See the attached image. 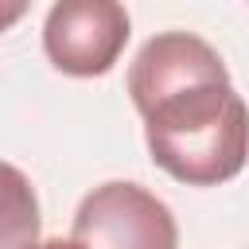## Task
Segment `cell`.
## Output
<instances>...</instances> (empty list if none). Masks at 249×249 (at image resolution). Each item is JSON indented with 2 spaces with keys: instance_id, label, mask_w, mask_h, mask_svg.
Returning <instances> with one entry per match:
<instances>
[{
  "instance_id": "cell-5",
  "label": "cell",
  "mask_w": 249,
  "mask_h": 249,
  "mask_svg": "<svg viewBox=\"0 0 249 249\" xmlns=\"http://www.w3.org/2000/svg\"><path fill=\"white\" fill-rule=\"evenodd\" d=\"M4 175H8V241H4V249H27V245H35V233H39V206L19 214L16 167H8Z\"/></svg>"
},
{
  "instance_id": "cell-2",
  "label": "cell",
  "mask_w": 249,
  "mask_h": 249,
  "mask_svg": "<svg viewBox=\"0 0 249 249\" xmlns=\"http://www.w3.org/2000/svg\"><path fill=\"white\" fill-rule=\"evenodd\" d=\"M74 241L86 249H179L167 202L140 183H101L74 210Z\"/></svg>"
},
{
  "instance_id": "cell-6",
  "label": "cell",
  "mask_w": 249,
  "mask_h": 249,
  "mask_svg": "<svg viewBox=\"0 0 249 249\" xmlns=\"http://www.w3.org/2000/svg\"><path fill=\"white\" fill-rule=\"evenodd\" d=\"M27 249H86L82 241H74V237H51V241H35V245H27Z\"/></svg>"
},
{
  "instance_id": "cell-1",
  "label": "cell",
  "mask_w": 249,
  "mask_h": 249,
  "mask_svg": "<svg viewBox=\"0 0 249 249\" xmlns=\"http://www.w3.org/2000/svg\"><path fill=\"white\" fill-rule=\"evenodd\" d=\"M140 117L152 160L187 187H218L249 160V109L230 74L175 86Z\"/></svg>"
},
{
  "instance_id": "cell-4",
  "label": "cell",
  "mask_w": 249,
  "mask_h": 249,
  "mask_svg": "<svg viewBox=\"0 0 249 249\" xmlns=\"http://www.w3.org/2000/svg\"><path fill=\"white\" fill-rule=\"evenodd\" d=\"M226 74L230 70L222 62V54L206 39H198L191 31H163V35H152L136 51V58L128 66V97L140 113L148 101H156L160 93H167L175 86H187L198 78H226Z\"/></svg>"
},
{
  "instance_id": "cell-3",
  "label": "cell",
  "mask_w": 249,
  "mask_h": 249,
  "mask_svg": "<svg viewBox=\"0 0 249 249\" xmlns=\"http://www.w3.org/2000/svg\"><path fill=\"white\" fill-rule=\"evenodd\" d=\"M132 35L121 0H54L43 23L47 58L70 78H97L117 66Z\"/></svg>"
}]
</instances>
